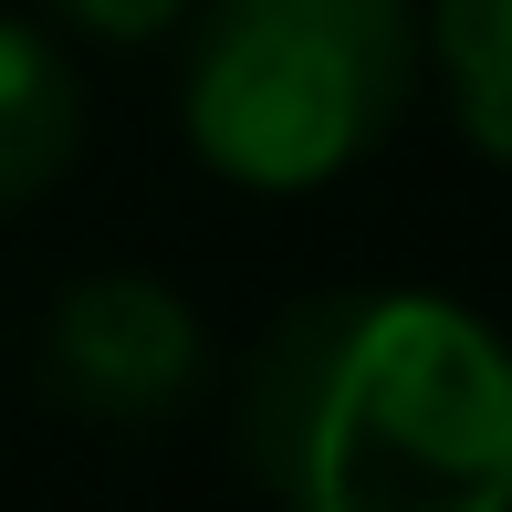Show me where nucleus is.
Segmentation results:
<instances>
[{
    "label": "nucleus",
    "mask_w": 512,
    "mask_h": 512,
    "mask_svg": "<svg viewBox=\"0 0 512 512\" xmlns=\"http://www.w3.org/2000/svg\"><path fill=\"white\" fill-rule=\"evenodd\" d=\"M230 450L293 512H502V345L471 304L418 283L314 293L251 345Z\"/></svg>",
    "instance_id": "obj_1"
},
{
    "label": "nucleus",
    "mask_w": 512,
    "mask_h": 512,
    "mask_svg": "<svg viewBox=\"0 0 512 512\" xmlns=\"http://www.w3.org/2000/svg\"><path fill=\"white\" fill-rule=\"evenodd\" d=\"M418 95V0H209L178 84L199 168L251 199H314L398 136Z\"/></svg>",
    "instance_id": "obj_2"
},
{
    "label": "nucleus",
    "mask_w": 512,
    "mask_h": 512,
    "mask_svg": "<svg viewBox=\"0 0 512 512\" xmlns=\"http://www.w3.org/2000/svg\"><path fill=\"white\" fill-rule=\"evenodd\" d=\"M418 53H429V84L450 105L460 147L481 168H502L512 157V0H429Z\"/></svg>",
    "instance_id": "obj_5"
},
{
    "label": "nucleus",
    "mask_w": 512,
    "mask_h": 512,
    "mask_svg": "<svg viewBox=\"0 0 512 512\" xmlns=\"http://www.w3.org/2000/svg\"><path fill=\"white\" fill-rule=\"evenodd\" d=\"M63 21H74L84 42H115V53H136V42H168L178 21L199 11V0H53Z\"/></svg>",
    "instance_id": "obj_6"
},
{
    "label": "nucleus",
    "mask_w": 512,
    "mask_h": 512,
    "mask_svg": "<svg viewBox=\"0 0 512 512\" xmlns=\"http://www.w3.org/2000/svg\"><path fill=\"white\" fill-rule=\"evenodd\" d=\"M199 366H209V335H199L189 293L157 283V272H126V262L63 283L53 324H42L53 408H74L84 429H115V439L168 429L199 398Z\"/></svg>",
    "instance_id": "obj_3"
},
{
    "label": "nucleus",
    "mask_w": 512,
    "mask_h": 512,
    "mask_svg": "<svg viewBox=\"0 0 512 512\" xmlns=\"http://www.w3.org/2000/svg\"><path fill=\"white\" fill-rule=\"evenodd\" d=\"M84 157V74L53 32L0 11V209H32Z\"/></svg>",
    "instance_id": "obj_4"
}]
</instances>
